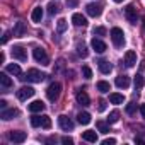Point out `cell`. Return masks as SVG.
Returning a JSON list of instances; mask_svg holds the SVG:
<instances>
[{
  "mask_svg": "<svg viewBox=\"0 0 145 145\" xmlns=\"http://www.w3.org/2000/svg\"><path fill=\"white\" fill-rule=\"evenodd\" d=\"M19 79L21 80H31V82H43L44 79H46V75L43 74V72H39V70H36V68H29L27 72H26V75H19Z\"/></svg>",
  "mask_w": 145,
  "mask_h": 145,
  "instance_id": "obj_1",
  "label": "cell"
},
{
  "mask_svg": "<svg viewBox=\"0 0 145 145\" xmlns=\"http://www.w3.org/2000/svg\"><path fill=\"white\" fill-rule=\"evenodd\" d=\"M111 39H113V44L116 48H121L125 44V33L120 27H113L111 29Z\"/></svg>",
  "mask_w": 145,
  "mask_h": 145,
  "instance_id": "obj_2",
  "label": "cell"
},
{
  "mask_svg": "<svg viewBox=\"0 0 145 145\" xmlns=\"http://www.w3.org/2000/svg\"><path fill=\"white\" fill-rule=\"evenodd\" d=\"M31 125L34 128H38V126L51 128V120H50V116H38V114H34V116H31Z\"/></svg>",
  "mask_w": 145,
  "mask_h": 145,
  "instance_id": "obj_3",
  "label": "cell"
},
{
  "mask_svg": "<svg viewBox=\"0 0 145 145\" xmlns=\"http://www.w3.org/2000/svg\"><path fill=\"white\" fill-rule=\"evenodd\" d=\"M60 92H61V84H60V82H53V84L46 89V96H48V99L53 101V103L58 99Z\"/></svg>",
  "mask_w": 145,
  "mask_h": 145,
  "instance_id": "obj_4",
  "label": "cell"
},
{
  "mask_svg": "<svg viewBox=\"0 0 145 145\" xmlns=\"http://www.w3.org/2000/svg\"><path fill=\"white\" fill-rule=\"evenodd\" d=\"M33 55H34V60H36L38 63H41V65H50V58H48V55H46V51H44L43 48H34Z\"/></svg>",
  "mask_w": 145,
  "mask_h": 145,
  "instance_id": "obj_5",
  "label": "cell"
},
{
  "mask_svg": "<svg viewBox=\"0 0 145 145\" xmlns=\"http://www.w3.org/2000/svg\"><path fill=\"white\" fill-rule=\"evenodd\" d=\"M125 16H126V19H128L130 24H137V21H138V14H137V9H135L133 4H128V5H126V9H125Z\"/></svg>",
  "mask_w": 145,
  "mask_h": 145,
  "instance_id": "obj_6",
  "label": "cell"
},
{
  "mask_svg": "<svg viewBox=\"0 0 145 145\" xmlns=\"http://www.w3.org/2000/svg\"><path fill=\"white\" fill-rule=\"evenodd\" d=\"M34 89L33 87H29V86H24V87H21L19 91H17V99L19 101H26V99H29V97H33L34 96Z\"/></svg>",
  "mask_w": 145,
  "mask_h": 145,
  "instance_id": "obj_7",
  "label": "cell"
},
{
  "mask_svg": "<svg viewBox=\"0 0 145 145\" xmlns=\"http://www.w3.org/2000/svg\"><path fill=\"white\" fill-rule=\"evenodd\" d=\"M58 125H60V128L63 131H72L74 130V121H72L68 116H65V114L58 116Z\"/></svg>",
  "mask_w": 145,
  "mask_h": 145,
  "instance_id": "obj_8",
  "label": "cell"
},
{
  "mask_svg": "<svg viewBox=\"0 0 145 145\" xmlns=\"http://www.w3.org/2000/svg\"><path fill=\"white\" fill-rule=\"evenodd\" d=\"M26 138H27L26 131H19V130H16V131H10V133H9V140L14 142V143H22V142H26Z\"/></svg>",
  "mask_w": 145,
  "mask_h": 145,
  "instance_id": "obj_9",
  "label": "cell"
},
{
  "mask_svg": "<svg viewBox=\"0 0 145 145\" xmlns=\"http://www.w3.org/2000/svg\"><path fill=\"white\" fill-rule=\"evenodd\" d=\"M12 56L19 61H27V53L22 46H14L12 48Z\"/></svg>",
  "mask_w": 145,
  "mask_h": 145,
  "instance_id": "obj_10",
  "label": "cell"
},
{
  "mask_svg": "<svg viewBox=\"0 0 145 145\" xmlns=\"http://www.w3.org/2000/svg\"><path fill=\"white\" fill-rule=\"evenodd\" d=\"M86 10H87V14L92 16V17H99V16L103 14V7H101L99 4H89V5L86 7Z\"/></svg>",
  "mask_w": 145,
  "mask_h": 145,
  "instance_id": "obj_11",
  "label": "cell"
},
{
  "mask_svg": "<svg viewBox=\"0 0 145 145\" xmlns=\"http://www.w3.org/2000/svg\"><path fill=\"white\" fill-rule=\"evenodd\" d=\"M91 46H92V50H94L96 53H104V51L108 50L106 43H104V41H101V39H97V38H94V39L91 41Z\"/></svg>",
  "mask_w": 145,
  "mask_h": 145,
  "instance_id": "obj_12",
  "label": "cell"
},
{
  "mask_svg": "<svg viewBox=\"0 0 145 145\" xmlns=\"http://www.w3.org/2000/svg\"><path fill=\"white\" fill-rule=\"evenodd\" d=\"M19 114H21L19 109H14V108H12V109H4L2 113H0V118L7 121V120H14V118H17Z\"/></svg>",
  "mask_w": 145,
  "mask_h": 145,
  "instance_id": "obj_13",
  "label": "cell"
},
{
  "mask_svg": "<svg viewBox=\"0 0 145 145\" xmlns=\"http://www.w3.org/2000/svg\"><path fill=\"white\" fill-rule=\"evenodd\" d=\"M135 63H137V53L131 51V50L126 51V53H125V65L131 68V67H135Z\"/></svg>",
  "mask_w": 145,
  "mask_h": 145,
  "instance_id": "obj_14",
  "label": "cell"
},
{
  "mask_svg": "<svg viewBox=\"0 0 145 145\" xmlns=\"http://www.w3.org/2000/svg\"><path fill=\"white\" fill-rule=\"evenodd\" d=\"M26 24L22 22V21H19V22H16V26H14V36H17V38H22L24 34H26Z\"/></svg>",
  "mask_w": 145,
  "mask_h": 145,
  "instance_id": "obj_15",
  "label": "cell"
},
{
  "mask_svg": "<svg viewBox=\"0 0 145 145\" xmlns=\"http://www.w3.org/2000/svg\"><path fill=\"white\" fill-rule=\"evenodd\" d=\"M27 109H29L31 113H41V111L44 109V103H43V101H33V103L27 106Z\"/></svg>",
  "mask_w": 145,
  "mask_h": 145,
  "instance_id": "obj_16",
  "label": "cell"
},
{
  "mask_svg": "<svg viewBox=\"0 0 145 145\" xmlns=\"http://www.w3.org/2000/svg\"><path fill=\"white\" fill-rule=\"evenodd\" d=\"M128 86H130V77H128V75H120V77H116V87L126 89Z\"/></svg>",
  "mask_w": 145,
  "mask_h": 145,
  "instance_id": "obj_17",
  "label": "cell"
},
{
  "mask_svg": "<svg viewBox=\"0 0 145 145\" xmlns=\"http://www.w3.org/2000/svg\"><path fill=\"white\" fill-rule=\"evenodd\" d=\"M77 103H79L80 106H89V104H91V99H89V96H87L84 91H79V92H77Z\"/></svg>",
  "mask_w": 145,
  "mask_h": 145,
  "instance_id": "obj_18",
  "label": "cell"
},
{
  "mask_svg": "<svg viewBox=\"0 0 145 145\" xmlns=\"http://www.w3.org/2000/svg\"><path fill=\"white\" fill-rule=\"evenodd\" d=\"M82 140L91 142V143H96V142H97V133H96V131H92V130H87V131H84V133H82Z\"/></svg>",
  "mask_w": 145,
  "mask_h": 145,
  "instance_id": "obj_19",
  "label": "cell"
},
{
  "mask_svg": "<svg viewBox=\"0 0 145 145\" xmlns=\"http://www.w3.org/2000/svg\"><path fill=\"white\" fill-rule=\"evenodd\" d=\"M72 22H74L75 26H87V19L82 16V14H74V16H72Z\"/></svg>",
  "mask_w": 145,
  "mask_h": 145,
  "instance_id": "obj_20",
  "label": "cell"
},
{
  "mask_svg": "<svg viewBox=\"0 0 145 145\" xmlns=\"http://www.w3.org/2000/svg\"><path fill=\"white\" fill-rule=\"evenodd\" d=\"M31 19H33V22H41V19H43V9L41 7H34L33 14H31Z\"/></svg>",
  "mask_w": 145,
  "mask_h": 145,
  "instance_id": "obj_21",
  "label": "cell"
},
{
  "mask_svg": "<svg viewBox=\"0 0 145 145\" xmlns=\"http://www.w3.org/2000/svg\"><path fill=\"white\" fill-rule=\"evenodd\" d=\"M77 120H79L80 125H89V123H91V114H89L87 111H80V113L77 114Z\"/></svg>",
  "mask_w": 145,
  "mask_h": 145,
  "instance_id": "obj_22",
  "label": "cell"
},
{
  "mask_svg": "<svg viewBox=\"0 0 145 145\" xmlns=\"http://www.w3.org/2000/svg\"><path fill=\"white\" fill-rule=\"evenodd\" d=\"M97 65H99V70H101V74H109V72L113 70V65H111L109 61H106V60H101Z\"/></svg>",
  "mask_w": 145,
  "mask_h": 145,
  "instance_id": "obj_23",
  "label": "cell"
},
{
  "mask_svg": "<svg viewBox=\"0 0 145 145\" xmlns=\"http://www.w3.org/2000/svg\"><path fill=\"white\" fill-rule=\"evenodd\" d=\"M0 84H2L4 89H9V87L12 86V79H10L7 74H4V72H2V74H0Z\"/></svg>",
  "mask_w": 145,
  "mask_h": 145,
  "instance_id": "obj_24",
  "label": "cell"
},
{
  "mask_svg": "<svg viewBox=\"0 0 145 145\" xmlns=\"http://www.w3.org/2000/svg\"><path fill=\"white\" fill-rule=\"evenodd\" d=\"M109 101L113 104H123L125 103V96L123 94H118V92H113V94H109Z\"/></svg>",
  "mask_w": 145,
  "mask_h": 145,
  "instance_id": "obj_25",
  "label": "cell"
},
{
  "mask_svg": "<svg viewBox=\"0 0 145 145\" xmlns=\"http://www.w3.org/2000/svg\"><path fill=\"white\" fill-rule=\"evenodd\" d=\"M7 72H9V74H12V75H22L21 74V67L17 63H9L7 65Z\"/></svg>",
  "mask_w": 145,
  "mask_h": 145,
  "instance_id": "obj_26",
  "label": "cell"
},
{
  "mask_svg": "<svg viewBox=\"0 0 145 145\" xmlns=\"http://www.w3.org/2000/svg\"><path fill=\"white\" fill-rule=\"evenodd\" d=\"M97 91H99V92H103V94L109 92V91H111L109 82H106V80H99V82H97Z\"/></svg>",
  "mask_w": 145,
  "mask_h": 145,
  "instance_id": "obj_27",
  "label": "cell"
},
{
  "mask_svg": "<svg viewBox=\"0 0 145 145\" xmlns=\"http://www.w3.org/2000/svg\"><path fill=\"white\" fill-rule=\"evenodd\" d=\"M77 53H79V56L86 58V56L89 55V51H87V46H86L84 43H79V44H77Z\"/></svg>",
  "mask_w": 145,
  "mask_h": 145,
  "instance_id": "obj_28",
  "label": "cell"
},
{
  "mask_svg": "<svg viewBox=\"0 0 145 145\" xmlns=\"http://www.w3.org/2000/svg\"><path fill=\"white\" fill-rule=\"evenodd\" d=\"M58 10H60V9H58V4H56V2H50V4H48V14H50V16L58 14Z\"/></svg>",
  "mask_w": 145,
  "mask_h": 145,
  "instance_id": "obj_29",
  "label": "cell"
},
{
  "mask_svg": "<svg viewBox=\"0 0 145 145\" xmlns=\"http://www.w3.org/2000/svg\"><path fill=\"white\" fill-rule=\"evenodd\" d=\"M118 120H120V113H118V111H111L109 116H108V123H109V125H114Z\"/></svg>",
  "mask_w": 145,
  "mask_h": 145,
  "instance_id": "obj_30",
  "label": "cell"
},
{
  "mask_svg": "<svg viewBox=\"0 0 145 145\" xmlns=\"http://www.w3.org/2000/svg\"><path fill=\"white\" fill-rule=\"evenodd\" d=\"M143 87V77L142 75H137L135 77V91H140Z\"/></svg>",
  "mask_w": 145,
  "mask_h": 145,
  "instance_id": "obj_31",
  "label": "cell"
},
{
  "mask_svg": "<svg viewBox=\"0 0 145 145\" xmlns=\"http://www.w3.org/2000/svg\"><path fill=\"white\" fill-rule=\"evenodd\" d=\"M109 125V123H108ZM104 121H97V128H99V131L101 133H109V126H108Z\"/></svg>",
  "mask_w": 145,
  "mask_h": 145,
  "instance_id": "obj_32",
  "label": "cell"
},
{
  "mask_svg": "<svg viewBox=\"0 0 145 145\" xmlns=\"http://www.w3.org/2000/svg\"><path fill=\"white\" fill-rule=\"evenodd\" d=\"M56 29H58V33H63V31L67 29V21H65V19H60L58 24H56Z\"/></svg>",
  "mask_w": 145,
  "mask_h": 145,
  "instance_id": "obj_33",
  "label": "cell"
},
{
  "mask_svg": "<svg viewBox=\"0 0 145 145\" xmlns=\"http://www.w3.org/2000/svg\"><path fill=\"white\" fill-rule=\"evenodd\" d=\"M94 36H104L106 34V27H103V26H97V27H94Z\"/></svg>",
  "mask_w": 145,
  "mask_h": 145,
  "instance_id": "obj_34",
  "label": "cell"
},
{
  "mask_svg": "<svg viewBox=\"0 0 145 145\" xmlns=\"http://www.w3.org/2000/svg\"><path fill=\"white\" fill-rule=\"evenodd\" d=\"M82 74H84V77H86V79H91V77H92V70L86 65V67H82Z\"/></svg>",
  "mask_w": 145,
  "mask_h": 145,
  "instance_id": "obj_35",
  "label": "cell"
},
{
  "mask_svg": "<svg viewBox=\"0 0 145 145\" xmlns=\"http://www.w3.org/2000/svg\"><path fill=\"white\" fill-rule=\"evenodd\" d=\"M135 109H137V104H135V103L126 104V113H128V114H133V113H135Z\"/></svg>",
  "mask_w": 145,
  "mask_h": 145,
  "instance_id": "obj_36",
  "label": "cell"
},
{
  "mask_svg": "<svg viewBox=\"0 0 145 145\" xmlns=\"http://www.w3.org/2000/svg\"><path fill=\"white\" fill-rule=\"evenodd\" d=\"M114 143H116V138H106L103 142V145H114Z\"/></svg>",
  "mask_w": 145,
  "mask_h": 145,
  "instance_id": "obj_37",
  "label": "cell"
},
{
  "mask_svg": "<svg viewBox=\"0 0 145 145\" xmlns=\"http://www.w3.org/2000/svg\"><path fill=\"white\" fill-rule=\"evenodd\" d=\"M67 5L68 7H77L79 5V0H67Z\"/></svg>",
  "mask_w": 145,
  "mask_h": 145,
  "instance_id": "obj_38",
  "label": "cell"
},
{
  "mask_svg": "<svg viewBox=\"0 0 145 145\" xmlns=\"http://www.w3.org/2000/svg\"><path fill=\"white\" fill-rule=\"evenodd\" d=\"M61 142H63L65 145H72V143H74V140H72L70 137H63V138H61Z\"/></svg>",
  "mask_w": 145,
  "mask_h": 145,
  "instance_id": "obj_39",
  "label": "cell"
},
{
  "mask_svg": "<svg viewBox=\"0 0 145 145\" xmlns=\"http://www.w3.org/2000/svg\"><path fill=\"white\" fill-rule=\"evenodd\" d=\"M106 104H108V103L101 99V101H99V111H104V109H106Z\"/></svg>",
  "mask_w": 145,
  "mask_h": 145,
  "instance_id": "obj_40",
  "label": "cell"
},
{
  "mask_svg": "<svg viewBox=\"0 0 145 145\" xmlns=\"http://www.w3.org/2000/svg\"><path fill=\"white\" fill-rule=\"evenodd\" d=\"M7 41H9V33H5V34H4V38H2V44H5Z\"/></svg>",
  "mask_w": 145,
  "mask_h": 145,
  "instance_id": "obj_41",
  "label": "cell"
},
{
  "mask_svg": "<svg viewBox=\"0 0 145 145\" xmlns=\"http://www.w3.org/2000/svg\"><path fill=\"white\" fill-rule=\"evenodd\" d=\"M140 113H142V116L145 120V104H140Z\"/></svg>",
  "mask_w": 145,
  "mask_h": 145,
  "instance_id": "obj_42",
  "label": "cell"
},
{
  "mask_svg": "<svg viewBox=\"0 0 145 145\" xmlns=\"http://www.w3.org/2000/svg\"><path fill=\"white\" fill-rule=\"evenodd\" d=\"M0 108H2V109H5V108H7V101H4V99L0 101Z\"/></svg>",
  "mask_w": 145,
  "mask_h": 145,
  "instance_id": "obj_43",
  "label": "cell"
},
{
  "mask_svg": "<svg viewBox=\"0 0 145 145\" xmlns=\"http://www.w3.org/2000/svg\"><path fill=\"white\" fill-rule=\"evenodd\" d=\"M5 61V55L4 53H0V63H4Z\"/></svg>",
  "mask_w": 145,
  "mask_h": 145,
  "instance_id": "obj_44",
  "label": "cell"
},
{
  "mask_svg": "<svg viewBox=\"0 0 145 145\" xmlns=\"http://www.w3.org/2000/svg\"><path fill=\"white\" fill-rule=\"evenodd\" d=\"M114 2H116V4H120V2H123V0H114Z\"/></svg>",
  "mask_w": 145,
  "mask_h": 145,
  "instance_id": "obj_45",
  "label": "cell"
},
{
  "mask_svg": "<svg viewBox=\"0 0 145 145\" xmlns=\"http://www.w3.org/2000/svg\"><path fill=\"white\" fill-rule=\"evenodd\" d=\"M143 29H145V17H143Z\"/></svg>",
  "mask_w": 145,
  "mask_h": 145,
  "instance_id": "obj_46",
  "label": "cell"
}]
</instances>
